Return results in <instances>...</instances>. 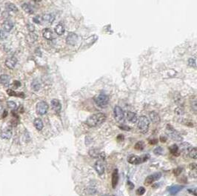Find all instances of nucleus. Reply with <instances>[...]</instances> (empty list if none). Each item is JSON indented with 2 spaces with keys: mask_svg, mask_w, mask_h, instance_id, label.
<instances>
[{
  "mask_svg": "<svg viewBox=\"0 0 197 196\" xmlns=\"http://www.w3.org/2000/svg\"><path fill=\"white\" fill-rule=\"evenodd\" d=\"M33 1H35V2H40L41 0H33Z\"/></svg>",
  "mask_w": 197,
  "mask_h": 196,
  "instance_id": "603ef678",
  "label": "nucleus"
},
{
  "mask_svg": "<svg viewBox=\"0 0 197 196\" xmlns=\"http://www.w3.org/2000/svg\"><path fill=\"white\" fill-rule=\"evenodd\" d=\"M42 35L43 36L48 40H51L53 39V33L50 28H45L42 31Z\"/></svg>",
  "mask_w": 197,
  "mask_h": 196,
  "instance_id": "a211bd4d",
  "label": "nucleus"
},
{
  "mask_svg": "<svg viewBox=\"0 0 197 196\" xmlns=\"http://www.w3.org/2000/svg\"><path fill=\"white\" fill-rule=\"evenodd\" d=\"M7 38H8L7 32H5L3 30H0V41L5 40Z\"/></svg>",
  "mask_w": 197,
  "mask_h": 196,
  "instance_id": "72a5a7b5",
  "label": "nucleus"
},
{
  "mask_svg": "<svg viewBox=\"0 0 197 196\" xmlns=\"http://www.w3.org/2000/svg\"><path fill=\"white\" fill-rule=\"evenodd\" d=\"M89 154L93 158H101V159H104L105 157L104 153H99L98 150H95V149H91L90 150Z\"/></svg>",
  "mask_w": 197,
  "mask_h": 196,
  "instance_id": "2eb2a0df",
  "label": "nucleus"
},
{
  "mask_svg": "<svg viewBox=\"0 0 197 196\" xmlns=\"http://www.w3.org/2000/svg\"><path fill=\"white\" fill-rule=\"evenodd\" d=\"M118 181H119V172L117 169H116L112 173V179H111V184L114 189H115L117 186Z\"/></svg>",
  "mask_w": 197,
  "mask_h": 196,
  "instance_id": "ddd939ff",
  "label": "nucleus"
},
{
  "mask_svg": "<svg viewBox=\"0 0 197 196\" xmlns=\"http://www.w3.org/2000/svg\"><path fill=\"white\" fill-rule=\"evenodd\" d=\"M102 196H108V195H102Z\"/></svg>",
  "mask_w": 197,
  "mask_h": 196,
  "instance_id": "864d4df0",
  "label": "nucleus"
},
{
  "mask_svg": "<svg viewBox=\"0 0 197 196\" xmlns=\"http://www.w3.org/2000/svg\"><path fill=\"white\" fill-rule=\"evenodd\" d=\"M17 63V59L15 57H10L5 61V65L9 69H13Z\"/></svg>",
  "mask_w": 197,
  "mask_h": 196,
  "instance_id": "4468645a",
  "label": "nucleus"
},
{
  "mask_svg": "<svg viewBox=\"0 0 197 196\" xmlns=\"http://www.w3.org/2000/svg\"><path fill=\"white\" fill-rule=\"evenodd\" d=\"M124 136L123 134H119L117 135V137H116V140L118 141H124Z\"/></svg>",
  "mask_w": 197,
  "mask_h": 196,
  "instance_id": "a19ab883",
  "label": "nucleus"
},
{
  "mask_svg": "<svg viewBox=\"0 0 197 196\" xmlns=\"http://www.w3.org/2000/svg\"><path fill=\"white\" fill-rule=\"evenodd\" d=\"M153 153H154L155 155H161L162 153H163V149H162L161 147H156L155 150H153Z\"/></svg>",
  "mask_w": 197,
  "mask_h": 196,
  "instance_id": "f704fd0d",
  "label": "nucleus"
},
{
  "mask_svg": "<svg viewBox=\"0 0 197 196\" xmlns=\"http://www.w3.org/2000/svg\"><path fill=\"white\" fill-rule=\"evenodd\" d=\"M22 8L23 9V10H25L27 13H29V14L33 13V8L31 7V5L27 4V3L22 4Z\"/></svg>",
  "mask_w": 197,
  "mask_h": 196,
  "instance_id": "b1692460",
  "label": "nucleus"
},
{
  "mask_svg": "<svg viewBox=\"0 0 197 196\" xmlns=\"http://www.w3.org/2000/svg\"><path fill=\"white\" fill-rule=\"evenodd\" d=\"M150 156L148 154H145L142 155L141 157H138L135 155H130L128 157V163H130V164H134V165H137L139 164L142 163L146 162L149 159Z\"/></svg>",
  "mask_w": 197,
  "mask_h": 196,
  "instance_id": "7ed1b4c3",
  "label": "nucleus"
},
{
  "mask_svg": "<svg viewBox=\"0 0 197 196\" xmlns=\"http://www.w3.org/2000/svg\"><path fill=\"white\" fill-rule=\"evenodd\" d=\"M188 64L191 67H196V62H195V60L193 59H190L188 60Z\"/></svg>",
  "mask_w": 197,
  "mask_h": 196,
  "instance_id": "58836bf2",
  "label": "nucleus"
},
{
  "mask_svg": "<svg viewBox=\"0 0 197 196\" xmlns=\"http://www.w3.org/2000/svg\"><path fill=\"white\" fill-rule=\"evenodd\" d=\"M7 93L10 96H16V97H21V98H25V94L23 93H16L14 90H8Z\"/></svg>",
  "mask_w": 197,
  "mask_h": 196,
  "instance_id": "4be33fe9",
  "label": "nucleus"
},
{
  "mask_svg": "<svg viewBox=\"0 0 197 196\" xmlns=\"http://www.w3.org/2000/svg\"><path fill=\"white\" fill-rule=\"evenodd\" d=\"M157 143H158V140L156 139H151L149 141V144H150L154 145V144H156Z\"/></svg>",
  "mask_w": 197,
  "mask_h": 196,
  "instance_id": "a18cd8bd",
  "label": "nucleus"
},
{
  "mask_svg": "<svg viewBox=\"0 0 197 196\" xmlns=\"http://www.w3.org/2000/svg\"><path fill=\"white\" fill-rule=\"evenodd\" d=\"M33 20L34 22H36L37 24H41V21H42L41 20V18H40L39 16H36V17H34Z\"/></svg>",
  "mask_w": 197,
  "mask_h": 196,
  "instance_id": "ea45409f",
  "label": "nucleus"
},
{
  "mask_svg": "<svg viewBox=\"0 0 197 196\" xmlns=\"http://www.w3.org/2000/svg\"><path fill=\"white\" fill-rule=\"evenodd\" d=\"M94 168L99 176L103 175L104 172V166L103 162L102 161H96L94 164Z\"/></svg>",
  "mask_w": 197,
  "mask_h": 196,
  "instance_id": "1a4fd4ad",
  "label": "nucleus"
},
{
  "mask_svg": "<svg viewBox=\"0 0 197 196\" xmlns=\"http://www.w3.org/2000/svg\"><path fill=\"white\" fill-rule=\"evenodd\" d=\"M54 19H55V17L52 14H45V15L43 16V17L41 18V20L45 21V22H47L49 24H51L52 22L54 21Z\"/></svg>",
  "mask_w": 197,
  "mask_h": 196,
  "instance_id": "412c9836",
  "label": "nucleus"
},
{
  "mask_svg": "<svg viewBox=\"0 0 197 196\" xmlns=\"http://www.w3.org/2000/svg\"><path fill=\"white\" fill-rule=\"evenodd\" d=\"M190 166H191V170H196V165L195 164H191L190 165Z\"/></svg>",
  "mask_w": 197,
  "mask_h": 196,
  "instance_id": "8fccbe9b",
  "label": "nucleus"
},
{
  "mask_svg": "<svg viewBox=\"0 0 197 196\" xmlns=\"http://www.w3.org/2000/svg\"><path fill=\"white\" fill-rule=\"evenodd\" d=\"M188 192L191 194H193L195 196H196V190H188Z\"/></svg>",
  "mask_w": 197,
  "mask_h": 196,
  "instance_id": "49530a36",
  "label": "nucleus"
},
{
  "mask_svg": "<svg viewBox=\"0 0 197 196\" xmlns=\"http://www.w3.org/2000/svg\"><path fill=\"white\" fill-rule=\"evenodd\" d=\"M161 177V172H155L152 175H150L145 178V184L147 186H149L150 184H152L154 181H158L159 179H160Z\"/></svg>",
  "mask_w": 197,
  "mask_h": 196,
  "instance_id": "0eeeda50",
  "label": "nucleus"
},
{
  "mask_svg": "<svg viewBox=\"0 0 197 196\" xmlns=\"http://www.w3.org/2000/svg\"><path fill=\"white\" fill-rule=\"evenodd\" d=\"M114 119L117 121H122L124 118V113L123 110L119 106H116L114 109Z\"/></svg>",
  "mask_w": 197,
  "mask_h": 196,
  "instance_id": "6e6552de",
  "label": "nucleus"
},
{
  "mask_svg": "<svg viewBox=\"0 0 197 196\" xmlns=\"http://www.w3.org/2000/svg\"><path fill=\"white\" fill-rule=\"evenodd\" d=\"M183 188H184V186H180V185H173V186L169 187L168 191H169V192L171 193V195H174L177 194L179 191H181Z\"/></svg>",
  "mask_w": 197,
  "mask_h": 196,
  "instance_id": "f3484780",
  "label": "nucleus"
},
{
  "mask_svg": "<svg viewBox=\"0 0 197 196\" xmlns=\"http://www.w3.org/2000/svg\"><path fill=\"white\" fill-rule=\"evenodd\" d=\"M150 119L151 120V121L154 124H157L160 121V117L159 115V114L156 112H151L150 113Z\"/></svg>",
  "mask_w": 197,
  "mask_h": 196,
  "instance_id": "aec40b11",
  "label": "nucleus"
},
{
  "mask_svg": "<svg viewBox=\"0 0 197 196\" xmlns=\"http://www.w3.org/2000/svg\"><path fill=\"white\" fill-rule=\"evenodd\" d=\"M127 184H128V186L129 190H133V189L134 188V184H133L131 181H128Z\"/></svg>",
  "mask_w": 197,
  "mask_h": 196,
  "instance_id": "c03bdc74",
  "label": "nucleus"
},
{
  "mask_svg": "<svg viewBox=\"0 0 197 196\" xmlns=\"http://www.w3.org/2000/svg\"><path fill=\"white\" fill-rule=\"evenodd\" d=\"M31 87L33 89V90L38 91L40 89V84H39V82L37 80H34L32 82V84H31Z\"/></svg>",
  "mask_w": 197,
  "mask_h": 196,
  "instance_id": "7c9ffc66",
  "label": "nucleus"
},
{
  "mask_svg": "<svg viewBox=\"0 0 197 196\" xmlns=\"http://www.w3.org/2000/svg\"><path fill=\"white\" fill-rule=\"evenodd\" d=\"M192 148V146L189 143H182L180 144V150L184 155H188Z\"/></svg>",
  "mask_w": 197,
  "mask_h": 196,
  "instance_id": "9d476101",
  "label": "nucleus"
},
{
  "mask_svg": "<svg viewBox=\"0 0 197 196\" xmlns=\"http://www.w3.org/2000/svg\"><path fill=\"white\" fill-rule=\"evenodd\" d=\"M27 29H28V31L31 33V32H33V31H34L35 27H34V26L32 24H28V25H27Z\"/></svg>",
  "mask_w": 197,
  "mask_h": 196,
  "instance_id": "37998d69",
  "label": "nucleus"
},
{
  "mask_svg": "<svg viewBox=\"0 0 197 196\" xmlns=\"http://www.w3.org/2000/svg\"><path fill=\"white\" fill-rule=\"evenodd\" d=\"M169 151L172 155H176V156H178L179 155V147L176 144L171 145L169 147Z\"/></svg>",
  "mask_w": 197,
  "mask_h": 196,
  "instance_id": "bb28decb",
  "label": "nucleus"
},
{
  "mask_svg": "<svg viewBox=\"0 0 197 196\" xmlns=\"http://www.w3.org/2000/svg\"><path fill=\"white\" fill-rule=\"evenodd\" d=\"M48 108L49 106L45 101H40L36 104V113L39 115H43L47 113Z\"/></svg>",
  "mask_w": 197,
  "mask_h": 196,
  "instance_id": "423d86ee",
  "label": "nucleus"
},
{
  "mask_svg": "<svg viewBox=\"0 0 197 196\" xmlns=\"http://www.w3.org/2000/svg\"><path fill=\"white\" fill-rule=\"evenodd\" d=\"M188 155H190V157L191 158H193V159H196L197 158V149L196 147L194 148H192L191 150L190 151L189 154Z\"/></svg>",
  "mask_w": 197,
  "mask_h": 196,
  "instance_id": "2f4dec72",
  "label": "nucleus"
},
{
  "mask_svg": "<svg viewBox=\"0 0 197 196\" xmlns=\"http://www.w3.org/2000/svg\"><path fill=\"white\" fill-rule=\"evenodd\" d=\"M51 106L53 110L57 113H59L62 110V104L58 99H53L51 101Z\"/></svg>",
  "mask_w": 197,
  "mask_h": 196,
  "instance_id": "f8f14e48",
  "label": "nucleus"
},
{
  "mask_svg": "<svg viewBox=\"0 0 197 196\" xmlns=\"http://www.w3.org/2000/svg\"><path fill=\"white\" fill-rule=\"evenodd\" d=\"M5 8H6L7 10H9V11L15 12V13L18 11V8L14 4H13V3H10V2L6 3L5 4Z\"/></svg>",
  "mask_w": 197,
  "mask_h": 196,
  "instance_id": "393cba45",
  "label": "nucleus"
},
{
  "mask_svg": "<svg viewBox=\"0 0 197 196\" xmlns=\"http://www.w3.org/2000/svg\"><path fill=\"white\" fill-rule=\"evenodd\" d=\"M145 189L143 187V186H140L139 188L136 190V194L138 195H143L145 194Z\"/></svg>",
  "mask_w": 197,
  "mask_h": 196,
  "instance_id": "c9c22d12",
  "label": "nucleus"
},
{
  "mask_svg": "<svg viewBox=\"0 0 197 196\" xmlns=\"http://www.w3.org/2000/svg\"><path fill=\"white\" fill-rule=\"evenodd\" d=\"M119 128L122 129V130H126V131H128V130H130V128L128 126H126V125H121L119 126Z\"/></svg>",
  "mask_w": 197,
  "mask_h": 196,
  "instance_id": "79ce46f5",
  "label": "nucleus"
},
{
  "mask_svg": "<svg viewBox=\"0 0 197 196\" xmlns=\"http://www.w3.org/2000/svg\"><path fill=\"white\" fill-rule=\"evenodd\" d=\"M106 120V115L102 113H98L90 115L86 120V124L90 127H95L102 124Z\"/></svg>",
  "mask_w": 197,
  "mask_h": 196,
  "instance_id": "f257e3e1",
  "label": "nucleus"
},
{
  "mask_svg": "<svg viewBox=\"0 0 197 196\" xmlns=\"http://www.w3.org/2000/svg\"><path fill=\"white\" fill-rule=\"evenodd\" d=\"M94 101L96 104L100 107H105L109 102V97L105 94H99L94 97Z\"/></svg>",
  "mask_w": 197,
  "mask_h": 196,
  "instance_id": "20e7f679",
  "label": "nucleus"
},
{
  "mask_svg": "<svg viewBox=\"0 0 197 196\" xmlns=\"http://www.w3.org/2000/svg\"><path fill=\"white\" fill-rule=\"evenodd\" d=\"M33 124H34L36 129H38V130H41L43 128V122L40 119H35L33 121Z\"/></svg>",
  "mask_w": 197,
  "mask_h": 196,
  "instance_id": "cd10ccee",
  "label": "nucleus"
},
{
  "mask_svg": "<svg viewBox=\"0 0 197 196\" xmlns=\"http://www.w3.org/2000/svg\"><path fill=\"white\" fill-rule=\"evenodd\" d=\"M2 30L5 32H10L13 27V23L9 20H5L2 25Z\"/></svg>",
  "mask_w": 197,
  "mask_h": 196,
  "instance_id": "dca6fc26",
  "label": "nucleus"
},
{
  "mask_svg": "<svg viewBox=\"0 0 197 196\" xmlns=\"http://www.w3.org/2000/svg\"><path fill=\"white\" fill-rule=\"evenodd\" d=\"M160 141L161 142H166V141H167V138L165 137V136H161L160 137Z\"/></svg>",
  "mask_w": 197,
  "mask_h": 196,
  "instance_id": "de8ad7c7",
  "label": "nucleus"
},
{
  "mask_svg": "<svg viewBox=\"0 0 197 196\" xmlns=\"http://www.w3.org/2000/svg\"><path fill=\"white\" fill-rule=\"evenodd\" d=\"M55 31L59 36H62L65 33V27L62 24H58L55 27Z\"/></svg>",
  "mask_w": 197,
  "mask_h": 196,
  "instance_id": "a878e982",
  "label": "nucleus"
},
{
  "mask_svg": "<svg viewBox=\"0 0 197 196\" xmlns=\"http://www.w3.org/2000/svg\"><path fill=\"white\" fill-rule=\"evenodd\" d=\"M127 119L128 120V121H130V123H136L137 121H138V118H137V115L135 113H133V112H128L127 113Z\"/></svg>",
  "mask_w": 197,
  "mask_h": 196,
  "instance_id": "6ab92c4d",
  "label": "nucleus"
},
{
  "mask_svg": "<svg viewBox=\"0 0 197 196\" xmlns=\"http://www.w3.org/2000/svg\"><path fill=\"white\" fill-rule=\"evenodd\" d=\"M77 41L78 36L76 34L73 33H69V35L67 36V39H66V42L69 45H74Z\"/></svg>",
  "mask_w": 197,
  "mask_h": 196,
  "instance_id": "9b49d317",
  "label": "nucleus"
},
{
  "mask_svg": "<svg viewBox=\"0 0 197 196\" xmlns=\"http://www.w3.org/2000/svg\"><path fill=\"white\" fill-rule=\"evenodd\" d=\"M167 133L173 140H175L177 141H181L182 140L181 135L178 133V132H176V130L173 129V127L171 124L167 125Z\"/></svg>",
  "mask_w": 197,
  "mask_h": 196,
  "instance_id": "39448f33",
  "label": "nucleus"
},
{
  "mask_svg": "<svg viewBox=\"0 0 197 196\" xmlns=\"http://www.w3.org/2000/svg\"><path fill=\"white\" fill-rule=\"evenodd\" d=\"M86 192L89 194V195H94L96 193V190L93 187H91V186H89L86 189Z\"/></svg>",
  "mask_w": 197,
  "mask_h": 196,
  "instance_id": "473e14b6",
  "label": "nucleus"
},
{
  "mask_svg": "<svg viewBox=\"0 0 197 196\" xmlns=\"http://www.w3.org/2000/svg\"><path fill=\"white\" fill-rule=\"evenodd\" d=\"M181 171H182V169H181V167H177V168H176V169L173 170V174H174V176H179V175L181 174Z\"/></svg>",
  "mask_w": 197,
  "mask_h": 196,
  "instance_id": "e433bc0d",
  "label": "nucleus"
},
{
  "mask_svg": "<svg viewBox=\"0 0 197 196\" xmlns=\"http://www.w3.org/2000/svg\"><path fill=\"white\" fill-rule=\"evenodd\" d=\"M8 106L9 107V108L10 109H15L16 107V104L14 101H10L8 102Z\"/></svg>",
  "mask_w": 197,
  "mask_h": 196,
  "instance_id": "4c0bfd02",
  "label": "nucleus"
},
{
  "mask_svg": "<svg viewBox=\"0 0 197 196\" xmlns=\"http://www.w3.org/2000/svg\"><path fill=\"white\" fill-rule=\"evenodd\" d=\"M6 115H8V112H7V111H5V112H4V115H3V117H5Z\"/></svg>",
  "mask_w": 197,
  "mask_h": 196,
  "instance_id": "3c124183",
  "label": "nucleus"
},
{
  "mask_svg": "<svg viewBox=\"0 0 197 196\" xmlns=\"http://www.w3.org/2000/svg\"><path fill=\"white\" fill-rule=\"evenodd\" d=\"M145 147V144H144V142L140 141H138L136 143V144L134 145V149L136 150H142Z\"/></svg>",
  "mask_w": 197,
  "mask_h": 196,
  "instance_id": "c756f323",
  "label": "nucleus"
},
{
  "mask_svg": "<svg viewBox=\"0 0 197 196\" xmlns=\"http://www.w3.org/2000/svg\"><path fill=\"white\" fill-rule=\"evenodd\" d=\"M11 136H12V132L10 129H6L5 131H3L1 134V137L5 139H9L11 138Z\"/></svg>",
  "mask_w": 197,
  "mask_h": 196,
  "instance_id": "c85d7f7f",
  "label": "nucleus"
},
{
  "mask_svg": "<svg viewBox=\"0 0 197 196\" xmlns=\"http://www.w3.org/2000/svg\"><path fill=\"white\" fill-rule=\"evenodd\" d=\"M13 84L16 86V88H18V87H19L21 85V84L19 82H18V81H15L14 82H13Z\"/></svg>",
  "mask_w": 197,
  "mask_h": 196,
  "instance_id": "09e8293b",
  "label": "nucleus"
},
{
  "mask_svg": "<svg viewBox=\"0 0 197 196\" xmlns=\"http://www.w3.org/2000/svg\"><path fill=\"white\" fill-rule=\"evenodd\" d=\"M138 129L140 132L143 134H145L147 133L149 126H150V121L147 117L144 115L140 116L138 119Z\"/></svg>",
  "mask_w": 197,
  "mask_h": 196,
  "instance_id": "f03ea898",
  "label": "nucleus"
},
{
  "mask_svg": "<svg viewBox=\"0 0 197 196\" xmlns=\"http://www.w3.org/2000/svg\"><path fill=\"white\" fill-rule=\"evenodd\" d=\"M10 78L8 75H1L0 76V83L4 84V85H8L9 84Z\"/></svg>",
  "mask_w": 197,
  "mask_h": 196,
  "instance_id": "5701e85b",
  "label": "nucleus"
}]
</instances>
